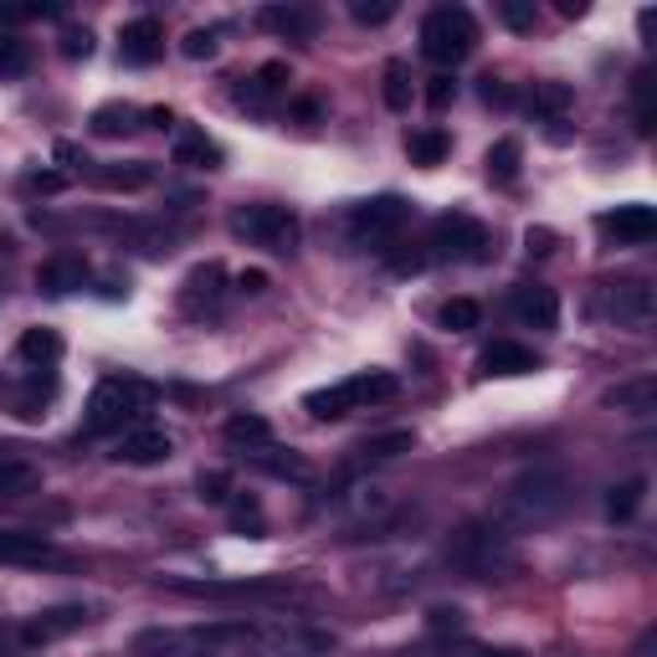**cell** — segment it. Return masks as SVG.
Returning <instances> with one entry per match:
<instances>
[{
  "instance_id": "6da1fadb",
  "label": "cell",
  "mask_w": 657,
  "mask_h": 657,
  "mask_svg": "<svg viewBox=\"0 0 657 657\" xmlns=\"http://www.w3.org/2000/svg\"><path fill=\"white\" fill-rule=\"evenodd\" d=\"M571 504V483H565V472L560 468H529L524 478H514L504 493H498V504H493L489 524H498L508 540L514 535H529V529H544V524H555Z\"/></svg>"
},
{
  "instance_id": "7a4b0ae2",
  "label": "cell",
  "mask_w": 657,
  "mask_h": 657,
  "mask_svg": "<svg viewBox=\"0 0 657 657\" xmlns=\"http://www.w3.org/2000/svg\"><path fill=\"white\" fill-rule=\"evenodd\" d=\"M160 390L139 375H108L98 380V390L87 396V411H83V437H124L129 426L144 422V411L154 406Z\"/></svg>"
},
{
  "instance_id": "3957f363",
  "label": "cell",
  "mask_w": 657,
  "mask_h": 657,
  "mask_svg": "<svg viewBox=\"0 0 657 657\" xmlns=\"http://www.w3.org/2000/svg\"><path fill=\"white\" fill-rule=\"evenodd\" d=\"M447 560H453V571L472 575V580H493V575H504L514 565V544L498 524L478 519V524H462L453 529V540H447Z\"/></svg>"
},
{
  "instance_id": "277c9868",
  "label": "cell",
  "mask_w": 657,
  "mask_h": 657,
  "mask_svg": "<svg viewBox=\"0 0 657 657\" xmlns=\"http://www.w3.org/2000/svg\"><path fill=\"white\" fill-rule=\"evenodd\" d=\"M396 390H401V380H396L390 371H360V375H350V380H339V386H329V390H308L304 406L319 417V422H339V417H350V411H360V406L396 401Z\"/></svg>"
},
{
  "instance_id": "5b68a950",
  "label": "cell",
  "mask_w": 657,
  "mask_h": 657,
  "mask_svg": "<svg viewBox=\"0 0 657 657\" xmlns=\"http://www.w3.org/2000/svg\"><path fill=\"white\" fill-rule=\"evenodd\" d=\"M478 47V21L462 11V5H437V11H426L422 21V51L442 68H457L468 51Z\"/></svg>"
},
{
  "instance_id": "8992f818",
  "label": "cell",
  "mask_w": 657,
  "mask_h": 657,
  "mask_svg": "<svg viewBox=\"0 0 657 657\" xmlns=\"http://www.w3.org/2000/svg\"><path fill=\"white\" fill-rule=\"evenodd\" d=\"M232 232L268 253H293L298 247V216L288 206H242L232 216Z\"/></svg>"
},
{
  "instance_id": "52a82bcc",
  "label": "cell",
  "mask_w": 657,
  "mask_h": 657,
  "mask_svg": "<svg viewBox=\"0 0 657 657\" xmlns=\"http://www.w3.org/2000/svg\"><path fill=\"white\" fill-rule=\"evenodd\" d=\"M169 590L201 601H298L293 580H169Z\"/></svg>"
},
{
  "instance_id": "ba28073f",
  "label": "cell",
  "mask_w": 657,
  "mask_h": 657,
  "mask_svg": "<svg viewBox=\"0 0 657 657\" xmlns=\"http://www.w3.org/2000/svg\"><path fill=\"white\" fill-rule=\"evenodd\" d=\"M607 314L617 319V329H632V335L653 329V319H657V293H653V283H642V278L611 283V288H607Z\"/></svg>"
},
{
  "instance_id": "9c48e42d",
  "label": "cell",
  "mask_w": 657,
  "mask_h": 657,
  "mask_svg": "<svg viewBox=\"0 0 657 657\" xmlns=\"http://www.w3.org/2000/svg\"><path fill=\"white\" fill-rule=\"evenodd\" d=\"M401 226H406L401 196H375V201H360L350 211V232L360 236V242H390Z\"/></svg>"
},
{
  "instance_id": "30bf717a",
  "label": "cell",
  "mask_w": 657,
  "mask_h": 657,
  "mask_svg": "<svg viewBox=\"0 0 657 657\" xmlns=\"http://www.w3.org/2000/svg\"><path fill=\"white\" fill-rule=\"evenodd\" d=\"M489 232L472 216H442L432 226V257H483Z\"/></svg>"
},
{
  "instance_id": "8fae6325",
  "label": "cell",
  "mask_w": 657,
  "mask_h": 657,
  "mask_svg": "<svg viewBox=\"0 0 657 657\" xmlns=\"http://www.w3.org/2000/svg\"><path fill=\"white\" fill-rule=\"evenodd\" d=\"M175 453V442H169L165 426H129L124 437H118L114 457L118 462H129V468H154V462H165V457Z\"/></svg>"
},
{
  "instance_id": "7c38bea8",
  "label": "cell",
  "mask_w": 657,
  "mask_h": 657,
  "mask_svg": "<svg viewBox=\"0 0 657 657\" xmlns=\"http://www.w3.org/2000/svg\"><path fill=\"white\" fill-rule=\"evenodd\" d=\"M118 57H124L129 68H154V62L165 57V26L154 16L129 21V26L118 32Z\"/></svg>"
},
{
  "instance_id": "4fadbf2b",
  "label": "cell",
  "mask_w": 657,
  "mask_h": 657,
  "mask_svg": "<svg viewBox=\"0 0 657 657\" xmlns=\"http://www.w3.org/2000/svg\"><path fill=\"white\" fill-rule=\"evenodd\" d=\"M596 226H601L607 236H617V242H626V247H647V242L657 236V211L653 206H642V201H632V206L607 211Z\"/></svg>"
},
{
  "instance_id": "5bb4252c",
  "label": "cell",
  "mask_w": 657,
  "mask_h": 657,
  "mask_svg": "<svg viewBox=\"0 0 657 657\" xmlns=\"http://www.w3.org/2000/svg\"><path fill=\"white\" fill-rule=\"evenodd\" d=\"M83 622H87L83 607H51V611H36L32 622H21L16 632H21V647H47L57 637H72Z\"/></svg>"
},
{
  "instance_id": "9a60e30c",
  "label": "cell",
  "mask_w": 657,
  "mask_h": 657,
  "mask_svg": "<svg viewBox=\"0 0 657 657\" xmlns=\"http://www.w3.org/2000/svg\"><path fill=\"white\" fill-rule=\"evenodd\" d=\"M83 283H87V262L78 253H57L51 262H42V272H36V288L51 293V298H68V293H78Z\"/></svg>"
},
{
  "instance_id": "2e32d148",
  "label": "cell",
  "mask_w": 657,
  "mask_h": 657,
  "mask_svg": "<svg viewBox=\"0 0 657 657\" xmlns=\"http://www.w3.org/2000/svg\"><path fill=\"white\" fill-rule=\"evenodd\" d=\"M0 565H62L42 535H21V529H0Z\"/></svg>"
},
{
  "instance_id": "e0dca14e",
  "label": "cell",
  "mask_w": 657,
  "mask_h": 657,
  "mask_svg": "<svg viewBox=\"0 0 657 657\" xmlns=\"http://www.w3.org/2000/svg\"><path fill=\"white\" fill-rule=\"evenodd\" d=\"M514 314H519L524 324H535V329H555V324H560V298H555V288H544V283H524V288H514Z\"/></svg>"
},
{
  "instance_id": "ac0fdd59",
  "label": "cell",
  "mask_w": 657,
  "mask_h": 657,
  "mask_svg": "<svg viewBox=\"0 0 657 657\" xmlns=\"http://www.w3.org/2000/svg\"><path fill=\"white\" fill-rule=\"evenodd\" d=\"M36 489H42V468H36L32 457L0 447V498H26Z\"/></svg>"
},
{
  "instance_id": "d6986e66",
  "label": "cell",
  "mask_w": 657,
  "mask_h": 657,
  "mask_svg": "<svg viewBox=\"0 0 657 657\" xmlns=\"http://www.w3.org/2000/svg\"><path fill=\"white\" fill-rule=\"evenodd\" d=\"M257 21H262L268 32L288 36V42H308V36L319 32V11H308V5H268Z\"/></svg>"
},
{
  "instance_id": "ffe728a7",
  "label": "cell",
  "mask_w": 657,
  "mask_h": 657,
  "mask_svg": "<svg viewBox=\"0 0 657 657\" xmlns=\"http://www.w3.org/2000/svg\"><path fill=\"white\" fill-rule=\"evenodd\" d=\"M483 371L489 375H529V371H540V354L514 344V339H493L489 350H483Z\"/></svg>"
},
{
  "instance_id": "44dd1931",
  "label": "cell",
  "mask_w": 657,
  "mask_h": 657,
  "mask_svg": "<svg viewBox=\"0 0 657 657\" xmlns=\"http://www.w3.org/2000/svg\"><path fill=\"white\" fill-rule=\"evenodd\" d=\"M186 314H211V308L221 304V268L216 262H206V268H196L186 278Z\"/></svg>"
},
{
  "instance_id": "7402d4cb",
  "label": "cell",
  "mask_w": 657,
  "mask_h": 657,
  "mask_svg": "<svg viewBox=\"0 0 657 657\" xmlns=\"http://www.w3.org/2000/svg\"><path fill=\"white\" fill-rule=\"evenodd\" d=\"M417 447V432H386V437H365L354 447V462L360 468H375V462H396L401 453Z\"/></svg>"
},
{
  "instance_id": "603a6c76",
  "label": "cell",
  "mask_w": 657,
  "mask_h": 657,
  "mask_svg": "<svg viewBox=\"0 0 657 657\" xmlns=\"http://www.w3.org/2000/svg\"><path fill=\"white\" fill-rule=\"evenodd\" d=\"M607 406H617V411H626V417H653V411H657V380H653V375L626 380V386H617L607 396Z\"/></svg>"
},
{
  "instance_id": "cb8c5ba5",
  "label": "cell",
  "mask_w": 657,
  "mask_h": 657,
  "mask_svg": "<svg viewBox=\"0 0 657 657\" xmlns=\"http://www.w3.org/2000/svg\"><path fill=\"white\" fill-rule=\"evenodd\" d=\"M175 165H190V169H216L221 165V144L206 139L201 129H186L175 139Z\"/></svg>"
},
{
  "instance_id": "d4e9b609",
  "label": "cell",
  "mask_w": 657,
  "mask_h": 657,
  "mask_svg": "<svg viewBox=\"0 0 657 657\" xmlns=\"http://www.w3.org/2000/svg\"><path fill=\"white\" fill-rule=\"evenodd\" d=\"M93 134H103V139H118V134H134L139 129V108L134 103H103V108H93Z\"/></svg>"
},
{
  "instance_id": "484cf974",
  "label": "cell",
  "mask_w": 657,
  "mask_h": 657,
  "mask_svg": "<svg viewBox=\"0 0 657 657\" xmlns=\"http://www.w3.org/2000/svg\"><path fill=\"white\" fill-rule=\"evenodd\" d=\"M524 108L535 118H544V124H560V114L571 108V87L565 83H535L529 87V98H524Z\"/></svg>"
},
{
  "instance_id": "4316f807",
  "label": "cell",
  "mask_w": 657,
  "mask_h": 657,
  "mask_svg": "<svg viewBox=\"0 0 657 657\" xmlns=\"http://www.w3.org/2000/svg\"><path fill=\"white\" fill-rule=\"evenodd\" d=\"M642 498H647V478H622V483L607 493V519H611V524L637 519Z\"/></svg>"
},
{
  "instance_id": "83f0119b",
  "label": "cell",
  "mask_w": 657,
  "mask_h": 657,
  "mask_svg": "<svg viewBox=\"0 0 657 657\" xmlns=\"http://www.w3.org/2000/svg\"><path fill=\"white\" fill-rule=\"evenodd\" d=\"M226 442H232V447H247V453H262V447H272V426L262 422V417H253V411H242V417L226 422Z\"/></svg>"
},
{
  "instance_id": "f1b7e54d",
  "label": "cell",
  "mask_w": 657,
  "mask_h": 657,
  "mask_svg": "<svg viewBox=\"0 0 657 657\" xmlns=\"http://www.w3.org/2000/svg\"><path fill=\"white\" fill-rule=\"evenodd\" d=\"M453 150V139L442 134V129H417V134H406V154H411V165H442Z\"/></svg>"
},
{
  "instance_id": "f546056e",
  "label": "cell",
  "mask_w": 657,
  "mask_h": 657,
  "mask_svg": "<svg viewBox=\"0 0 657 657\" xmlns=\"http://www.w3.org/2000/svg\"><path fill=\"white\" fill-rule=\"evenodd\" d=\"M519 160H524L519 139H498V144L489 150V160H483L493 186H514V180H519Z\"/></svg>"
},
{
  "instance_id": "4dcf8cb0",
  "label": "cell",
  "mask_w": 657,
  "mask_h": 657,
  "mask_svg": "<svg viewBox=\"0 0 657 657\" xmlns=\"http://www.w3.org/2000/svg\"><path fill=\"white\" fill-rule=\"evenodd\" d=\"M21 360L26 365H57L62 360V335L57 329H26L21 335Z\"/></svg>"
},
{
  "instance_id": "1f68e13d",
  "label": "cell",
  "mask_w": 657,
  "mask_h": 657,
  "mask_svg": "<svg viewBox=\"0 0 657 657\" xmlns=\"http://www.w3.org/2000/svg\"><path fill=\"white\" fill-rule=\"evenodd\" d=\"M150 180H154L150 165H103V169H93V186H103V190H144Z\"/></svg>"
},
{
  "instance_id": "d6a6232c",
  "label": "cell",
  "mask_w": 657,
  "mask_h": 657,
  "mask_svg": "<svg viewBox=\"0 0 657 657\" xmlns=\"http://www.w3.org/2000/svg\"><path fill=\"white\" fill-rule=\"evenodd\" d=\"M232 529H242L247 540H262L268 524H262V504H257L253 493H236L232 498Z\"/></svg>"
},
{
  "instance_id": "836d02e7",
  "label": "cell",
  "mask_w": 657,
  "mask_h": 657,
  "mask_svg": "<svg viewBox=\"0 0 657 657\" xmlns=\"http://www.w3.org/2000/svg\"><path fill=\"white\" fill-rule=\"evenodd\" d=\"M478 319H483V308L472 304V298H447V304H442V329H453V335L478 329Z\"/></svg>"
},
{
  "instance_id": "e575fe53",
  "label": "cell",
  "mask_w": 657,
  "mask_h": 657,
  "mask_svg": "<svg viewBox=\"0 0 657 657\" xmlns=\"http://www.w3.org/2000/svg\"><path fill=\"white\" fill-rule=\"evenodd\" d=\"M386 103L396 114L411 108V68L406 62H386Z\"/></svg>"
},
{
  "instance_id": "d590c367",
  "label": "cell",
  "mask_w": 657,
  "mask_h": 657,
  "mask_svg": "<svg viewBox=\"0 0 657 657\" xmlns=\"http://www.w3.org/2000/svg\"><path fill=\"white\" fill-rule=\"evenodd\" d=\"M32 68V47L21 36H0V78H21Z\"/></svg>"
},
{
  "instance_id": "8d00e7d4",
  "label": "cell",
  "mask_w": 657,
  "mask_h": 657,
  "mask_svg": "<svg viewBox=\"0 0 657 657\" xmlns=\"http://www.w3.org/2000/svg\"><path fill=\"white\" fill-rule=\"evenodd\" d=\"M498 21L508 32H535V0H498Z\"/></svg>"
},
{
  "instance_id": "74e56055",
  "label": "cell",
  "mask_w": 657,
  "mask_h": 657,
  "mask_svg": "<svg viewBox=\"0 0 657 657\" xmlns=\"http://www.w3.org/2000/svg\"><path fill=\"white\" fill-rule=\"evenodd\" d=\"M196 489H201L206 504H226V498H232V472H221V468L201 472V478H196Z\"/></svg>"
},
{
  "instance_id": "f35d334b",
  "label": "cell",
  "mask_w": 657,
  "mask_h": 657,
  "mask_svg": "<svg viewBox=\"0 0 657 657\" xmlns=\"http://www.w3.org/2000/svg\"><path fill=\"white\" fill-rule=\"evenodd\" d=\"M350 16L360 21V26H386V21L396 16V0H375V5H371V0H354Z\"/></svg>"
},
{
  "instance_id": "ab89813d",
  "label": "cell",
  "mask_w": 657,
  "mask_h": 657,
  "mask_svg": "<svg viewBox=\"0 0 657 657\" xmlns=\"http://www.w3.org/2000/svg\"><path fill=\"white\" fill-rule=\"evenodd\" d=\"M236 103H242V108H253V114H268V108H272V93L257 83V78H247V83L236 87Z\"/></svg>"
},
{
  "instance_id": "60d3db41",
  "label": "cell",
  "mask_w": 657,
  "mask_h": 657,
  "mask_svg": "<svg viewBox=\"0 0 657 657\" xmlns=\"http://www.w3.org/2000/svg\"><path fill=\"white\" fill-rule=\"evenodd\" d=\"M457 98V83H453V72H437V78H426V103H432V108H447V103Z\"/></svg>"
},
{
  "instance_id": "b9f144b4",
  "label": "cell",
  "mask_w": 657,
  "mask_h": 657,
  "mask_svg": "<svg viewBox=\"0 0 657 657\" xmlns=\"http://www.w3.org/2000/svg\"><path fill=\"white\" fill-rule=\"evenodd\" d=\"M93 51V32L87 26H68L62 32V57H87Z\"/></svg>"
},
{
  "instance_id": "7bdbcfd3",
  "label": "cell",
  "mask_w": 657,
  "mask_h": 657,
  "mask_svg": "<svg viewBox=\"0 0 657 657\" xmlns=\"http://www.w3.org/2000/svg\"><path fill=\"white\" fill-rule=\"evenodd\" d=\"M180 51H186L190 62H201V57H216V32H190Z\"/></svg>"
},
{
  "instance_id": "ee69618b",
  "label": "cell",
  "mask_w": 657,
  "mask_h": 657,
  "mask_svg": "<svg viewBox=\"0 0 657 657\" xmlns=\"http://www.w3.org/2000/svg\"><path fill=\"white\" fill-rule=\"evenodd\" d=\"M257 83H262L272 98H278V93H283V83H288V62H268V68L257 72Z\"/></svg>"
},
{
  "instance_id": "f6af8a7d",
  "label": "cell",
  "mask_w": 657,
  "mask_h": 657,
  "mask_svg": "<svg viewBox=\"0 0 657 657\" xmlns=\"http://www.w3.org/2000/svg\"><path fill=\"white\" fill-rule=\"evenodd\" d=\"M432 632H462V611L457 607H432Z\"/></svg>"
},
{
  "instance_id": "bcb514c9",
  "label": "cell",
  "mask_w": 657,
  "mask_h": 657,
  "mask_svg": "<svg viewBox=\"0 0 657 657\" xmlns=\"http://www.w3.org/2000/svg\"><path fill=\"white\" fill-rule=\"evenodd\" d=\"M508 98H514V93H508L504 78H483V103H498V108H504Z\"/></svg>"
},
{
  "instance_id": "7dc6e473",
  "label": "cell",
  "mask_w": 657,
  "mask_h": 657,
  "mask_svg": "<svg viewBox=\"0 0 657 657\" xmlns=\"http://www.w3.org/2000/svg\"><path fill=\"white\" fill-rule=\"evenodd\" d=\"M62 186H68V180H62V175H51V169H47V175H32V180H26V190H42V196H51V190H62Z\"/></svg>"
},
{
  "instance_id": "c3c4849f",
  "label": "cell",
  "mask_w": 657,
  "mask_h": 657,
  "mask_svg": "<svg viewBox=\"0 0 657 657\" xmlns=\"http://www.w3.org/2000/svg\"><path fill=\"white\" fill-rule=\"evenodd\" d=\"M524 242H529V253H550V247H555V232H535V226H529V232H524Z\"/></svg>"
},
{
  "instance_id": "681fc988",
  "label": "cell",
  "mask_w": 657,
  "mask_h": 657,
  "mask_svg": "<svg viewBox=\"0 0 657 657\" xmlns=\"http://www.w3.org/2000/svg\"><path fill=\"white\" fill-rule=\"evenodd\" d=\"M236 288H242V293H262V288H268V272H242Z\"/></svg>"
},
{
  "instance_id": "f907efd6",
  "label": "cell",
  "mask_w": 657,
  "mask_h": 657,
  "mask_svg": "<svg viewBox=\"0 0 657 657\" xmlns=\"http://www.w3.org/2000/svg\"><path fill=\"white\" fill-rule=\"evenodd\" d=\"M16 647H21V632H16V626H0V657L16 653Z\"/></svg>"
},
{
  "instance_id": "816d5d0a",
  "label": "cell",
  "mask_w": 657,
  "mask_h": 657,
  "mask_svg": "<svg viewBox=\"0 0 657 657\" xmlns=\"http://www.w3.org/2000/svg\"><path fill=\"white\" fill-rule=\"evenodd\" d=\"M478 657H524L519 647H478Z\"/></svg>"
},
{
  "instance_id": "f5cc1de1",
  "label": "cell",
  "mask_w": 657,
  "mask_h": 657,
  "mask_svg": "<svg viewBox=\"0 0 657 657\" xmlns=\"http://www.w3.org/2000/svg\"><path fill=\"white\" fill-rule=\"evenodd\" d=\"M406 657H422V653H406Z\"/></svg>"
},
{
  "instance_id": "db71d44e",
  "label": "cell",
  "mask_w": 657,
  "mask_h": 657,
  "mask_svg": "<svg viewBox=\"0 0 657 657\" xmlns=\"http://www.w3.org/2000/svg\"><path fill=\"white\" fill-rule=\"evenodd\" d=\"M196 657H211V653H196Z\"/></svg>"
}]
</instances>
